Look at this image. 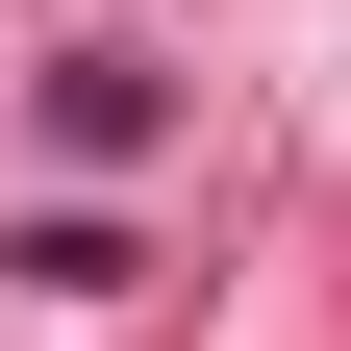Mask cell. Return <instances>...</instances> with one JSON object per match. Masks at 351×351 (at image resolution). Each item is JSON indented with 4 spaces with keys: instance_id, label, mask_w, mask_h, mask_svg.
Here are the masks:
<instances>
[{
    "instance_id": "1",
    "label": "cell",
    "mask_w": 351,
    "mask_h": 351,
    "mask_svg": "<svg viewBox=\"0 0 351 351\" xmlns=\"http://www.w3.org/2000/svg\"><path fill=\"white\" fill-rule=\"evenodd\" d=\"M51 151H151V51H51Z\"/></svg>"
}]
</instances>
